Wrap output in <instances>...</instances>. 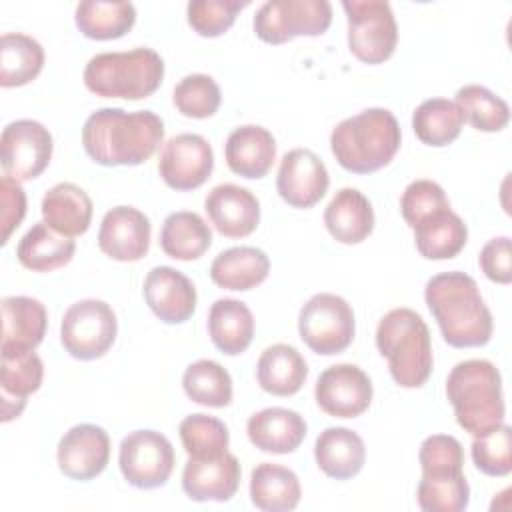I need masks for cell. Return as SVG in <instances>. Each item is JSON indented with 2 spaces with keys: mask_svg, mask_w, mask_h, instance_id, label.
Listing matches in <instances>:
<instances>
[{
  "mask_svg": "<svg viewBox=\"0 0 512 512\" xmlns=\"http://www.w3.org/2000/svg\"><path fill=\"white\" fill-rule=\"evenodd\" d=\"M164 140V122L152 110L98 108L82 126V146L100 166H138Z\"/></svg>",
  "mask_w": 512,
  "mask_h": 512,
  "instance_id": "obj_1",
  "label": "cell"
},
{
  "mask_svg": "<svg viewBox=\"0 0 512 512\" xmlns=\"http://www.w3.org/2000/svg\"><path fill=\"white\" fill-rule=\"evenodd\" d=\"M424 300L442 338L452 348L484 346L492 338V314L484 304L478 284L460 270L432 276L424 288Z\"/></svg>",
  "mask_w": 512,
  "mask_h": 512,
  "instance_id": "obj_2",
  "label": "cell"
},
{
  "mask_svg": "<svg viewBox=\"0 0 512 512\" xmlns=\"http://www.w3.org/2000/svg\"><path fill=\"white\" fill-rule=\"evenodd\" d=\"M400 140V124L390 110L366 108L336 124L330 134V148L344 170L370 174L392 162Z\"/></svg>",
  "mask_w": 512,
  "mask_h": 512,
  "instance_id": "obj_3",
  "label": "cell"
},
{
  "mask_svg": "<svg viewBox=\"0 0 512 512\" xmlns=\"http://www.w3.org/2000/svg\"><path fill=\"white\" fill-rule=\"evenodd\" d=\"M446 396L456 422L472 436H482L504 422L502 378L490 360L458 362L448 374Z\"/></svg>",
  "mask_w": 512,
  "mask_h": 512,
  "instance_id": "obj_4",
  "label": "cell"
},
{
  "mask_svg": "<svg viewBox=\"0 0 512 512\" xmlns=\"http://www.w3.org/2000/svg\"><path fill=\"white\" fill-rule=\"evenodd\" d=\"M378 352L388 360L394 382L402 388H420L432 374V340L422 316L410 308H394L376 328Z\"/></svg>",
  "mask_w": 512,
  "mask_h": 512,
  "instance_id": "obj_5",
  "label": "cell"
},
{
  "mask_svg": "<svg viewBox=\"0 0 512 512\" xmlns=\"http://www.w3.org/2000/svg\"><path fill=\"white\" fill-rule=\"evenodd\" d=\"M162 78L164 60L146 46L128 52H100L84 68L86 88L100 98L142 100L160 88Z\"/></svg>",
  "mask_w": 512,
  "mask_h": 512,
  "instance_id": "obj_6",
  "label": "cell"
},
{
  "mask_svg": "<svg viewBox=\"0 0 512 512\" xmlns=\"http://www.w3.org/2000/svg\"><path fill=\"white\" fill-rule=\"evenodd\" d=\"M352 306L336 294H314L298 314V332L302 342L316 354L332 356L344 352L354 340Z\"/></svg>",
  "mask_w": 512,
  "mask_h": 512,
  "instance_id": "obj_7",
  "label": "cell"
},
{
  "mask_svg": "<svg viewBox=\"0 0 512 512\" xmlns=\"http://www.w3.org/2000/svg\"><path fill=\"white\" fill-rule=\"evenodd\" d=\"M348 18V48L366 64L388 60L398 42V24L386 0H344Z\"/></svg>",
  "mask_w": 512,
  "mask_h": 512,
  "instance_id": "obj_8",
  "label": "cell"
},
{
  "mask_svg": "<svg viewBox=\"0 0 512 512\" xmlns=\"http://www.w3.org/2000/svg\"><path fill=\"white\" fill-rule=\"evenodd\" d=\"M118 320L110 304L96 298L74 302L62 318L60 342L76 360L102 358L114 344Z\"/></svg>",
  "mask_w": 512,
  "mask_h": 512,
  "instance_id": "obj_9",
  "label": "cell"
},
{
  "mask_svg": "<svg viewBox=\"0 0 512 512\" xmlns=\"http://www.w3.org/2000/svg\"><path fill=\"white\" fill-rule=\"evenodd\" d=\"M332 24L328 0H268L254 14V32L266 44H284L296 36H320Z\"/></svg>",
  "mask_w": 512,
  "mask_h": 512,
  "instance_id": "obj_10",
  "label": "cell"
},
{
  "mask_svg": "<svg viewBox=\"0 0 512 512\" xmlns=\"http://www.w3.org/2000/svg\"><path fill=\"white\" fill-rule=\"evenodd\" d=\"M174 448L156 430H134L122 438L118 466L124 480L140 490L160 488L174 470Z\"/></svg>",
  "mask_w": 512,
  "mask_h": 512,
  "instance_id": "obj_11",
  "label": "cell"
},
{
  "mask_svg": "<svg viewBox=\"0 0 512 512\" xmlns=\"http://www.w3.org/2000/svg\"><path fill=\"white\" fill-rule=\"evenodd\" d=\"M52 134L36 120H14L0 136V162L4 176L18 182L38 178L52 158Z\"/></svg>",
  "mask_w": 512,
  "mask_h": 512,
  "instance_id": "obj_12",
  "label": "cell"
},
{
  "mask_svg": "<svg viewBox=\"0 0 512 512\" xmlns=\"http://www.w3.org/2000/svg\"><path fill=\"white\" fill-rule=\"evenodd\" d=\"M214 170V152L200 134L172 136L160 150L158 174L172 190L186 192L202 186Z\"/></svg>",
  "mask_w": 512,
  "mask_h": 512,
  "instance_id": "obj_13",
  "label": "cell"
},
{
  "mask_svg": "<svg viewBox=\"0 0 512 512\" xmlns=\"http://www.w3.org/2000/svg\"><path fill=\"white\" fill-rule=\"evenodd\" d=\"M372 382L356 364H334L326 368L314 388L320 410L334 418H356L372 402Z\"/></svg>",
  "mask_w": 512,
  "mask_h": 512,
  "instance_id": "obj_14",
  "label": "cell"
},
{
  "mask_svg": "<svg viewBox=\"0 0 512 512\" xmlns=\"http://www.w3.org/2000/svg\"><path fill=\"white\" fill-rule=\"evenodd\" d=\"M328 184V170L312 150L294 148L282 156L276 190L288 206L312 208L324 198Z\"/></svg>",
  "mask_w": 512,
  "mask_h": 512,
  "instance_id": "obj_15",
  "label": "cell"
},
{
  "mask_svg": "<svg viewBox=\"0 0 512 512\" xmlns=\"http://www.w3.org/2000/svg\"><path fill=\"white\" fill-rule=\"evenodd\" d=\"M58 468L70 480H92L110 460V436L102 426L76 424L58 442Z\"/></svg>",
  "mask_w": 512,
  "mask_h": 512,
  "instance_id": "obj_16",
  "label": "cell"
},
{
  "mask_svg": "<svg viewBox=\"0 0 512 512\" xmlns=\"http://www.w3.org/2000/svg\"><path fill=\"white\" fill-rule=\"evenodd\" d=\"M152 224L134 206L110 208L98 228V248L112 260L138 262L150 250Z\"/></svg>",
  "mask_w": 512,
  "mask_h": 512,
  "instance_id": "obj_17",
  "label": "cell"
},
{
  "mask_svg": "<svg viewBox=\"0 0 512 512\" xmlns=\"http://www.w3.org/2000/svg\"><path fill=\"white\" fill-rule=\"evenodd\" d=\"M240 462L228 450L214 458H188L182 490L194 502H228L240 486Z\"/></svg>",
  "mask_w": 512,
  "mask_h": 512,
  "instance_id": "obj_18",
  "label": "cell"
},
{
  "mask_svg": "<svg viewBox=\"0 0 512 512\" xmlns=\"http://www.w3.org/2000/svg\"><path fill=\"white\" fill-rule=\"evenodd\" d=\"M204 210L212 226L226 238L250 236L260 222L258 198L248 188L230 182L218 184L208 192Z\"/></svg>",
  "mask_w": 512,
  "mask_h": 512,
  "instance_id": "obj_19",
  "label": "cell"
},
{
  "mask_svg": "<svg viewBox=\"0 0 512 512\" xmlns=\"http://www.w3.org/2000/svg\"><path fill=\"white\" fill-rule=\"evenodd\" d=\"M144 300L166 324H182L196 310V288L180 270L156 266L144 278Z\"/></svg>",
  "mask_w": 512,
  "mask_h": 512,
  "instance_id": "obj_20",
  "label": "cell"
},
{
  "mask_svg": "<svg viewBox=\"0 0 512 512\" xmlns=\"http://www.w3.org/2000/svg\"><path fill=\"white\" fill-rule=\"evenodd\" d=\"M48 312L30 296H6L2 300V342L0 354L30 352L44 340Z\"/></svg>",
  "mask_w": 512,
  "mask_h": 512,
  "instance_id": "obj_21",
  "label": "cell"
},
{
  "mask_svg": "<svg viewBox=\"0 0 512 512\" xmlns=\"http://www.w3.org/2000/svg\"><path fill=\"white\" fill-rule=\"evenodd\" d=\"M224 156L234 174L250 180L262 178L276 160V140L264 126L244 124L228 134Z\"/></svg>",
  "mask_w": 512,
  "mask_h": 512,
  "instance_id": "obj_22",
  "label": "cell"
},
{
  "mask_svg": "<svg viewBox=\"0 0 512 512\" xmlns=\"http://www.w3.org/2000/svg\"><path fill=\"white\" fill-rule=\"evenodd\" d=\"M0 392H2V422L18 418L26 406V398L34 394L44 378L40 356L30 352L0 354Z\"/></svg>",
  "mask_w": 512,
  "mask_h": 512,
  "instance_id": "obj_23",
  "label": "cell"
},
{
  "mask_svg": "<svg viewBox=\"0 0 512 512\" xmlns=\"http://www.w3.org/2000/svg\"><path fill=\"white\" fill-rule=\"evenodd\" d=\"M246 434L248 440L262 452L290 454L302 444L306 436V422L290 408L272 406L254 412L248 418Z\"/></svg>",
  "mask_w": 512,
  "mask_h": 512,
  "instance_id": "obj_24",
  "label": "cell"
},
{
  "mask_svg": "<svg viewBox=\"0 0 512 512\" xmlns=\"http://www.w3.org/2000/svg\"><path fill=\"white\" fill-rule=\"evenodd\" d=\"M324 224L334 240L360 244L374 230L372 204L360 190L340 188L324 210Z\"/></svg>",
  "mask_w": 512,
  "mask_h": 512,
  "instance_id": "obj_25",
  "label": "cell"
},
{
  "mask_svg": "<svg viewBox=\"0 0 512 512\" xmlns=\"http://www.w3.org/2000/svg\"><path fill=\"white\" fill-rule=\"evenodd\" d=\"M314 458L318 468L334 478H354L366 462V446L360 434L344 426H330L316 438Z\"/></svg>",
  "mask_w": 512,
  "mask_h": 512,
  "instance_id": "obj_26",
  "label": "cell"
},
{
  "mask_svg": "<svg viewBox=\"0 0 512 512\" xmlns=\"http://www.w3.org/2000/svg\"><path fill=\"white\" fill-rule=\"evenodd\" d=\"M42 218L44 222L64 234L82 236L92 222V200L90 196L72 182L54 184L42 198Z\"/></svg>",
  "mask_w": 512,
  "mask_h": 512,
  "instance_id": "obj_27",
  "label": "cell"
},
{
  "mask_svg": "<svg viewBox=\"0 0 512 512\" xmlns=\"http://www.w3.org/2000/svg\"><path fill=\"white\" fill-rule=\"evenodd\" d=\"M270 258L254 246H234L220 252L210 264V278L224 290L246 292L268 278Z\"/></svg>",
  "mask_w": 512,
  "mask_h": 512,
  "instance_id": "obj_28",
  "label": "cell"
},
{
  "mask_svg": "<svg viewBox=\"0 0 512 512\" xmlns=\"http://www.w3.org/2000/svg\"><path fill=\"white\" fill-rule=\"evenodd\" d=\"M256 378L264 392L272 396H292L304 386L308 364L294 346L272 344L264 348L258 358Z\"/></svg>",
  "mask_w": 512,
  "mask_h": 512,
  "instance_id": "obj_29",
  "label": "cell"
},
{
  "mask_svg": "<svg viewBox=\"0 0 512 512\" xmlns=\"http://www.w3.org/2000/svg\"><path fill=\"white\" fill-rule=\"evenodd\" d=\"M208 334L222 354H242L254 338V316L242 300L218 298L208 310Z\"/></svg>",
  "mask_w": 512,
  "mask_h": 512,
  "instance_id": "obj_30",
  "label": "cell"
},
{
  "mask_svg": "<svg viewBox=\"0 0 512 512\" xmlns=\"http://www.w3.org/2000/svg\"><path fill=\"white\" fill-rule=\"evenodd\" d=\"M412 230L418 252L428 260H450L460 254L468 240L464 220L450 208L432 212Z\"/></svg>",
  "mask_w": 512,
  "mask_h": 512,
  "instance_id": "obj_31",
  "label": "cell"
},
{
  "mask_svg": "<svg viewBox=\"0 0 512 512\" xmlns=\"http://www.w3.org/2000/svg\"><path fill=\"white\" fill-rule=\"evenodd\" d=\"M298 476L280 464L260 462L250 474V500L264 512H288L300 502Z\"/></svg>",
  "mask_w": 512,
  "mask_h": 512,
  "instance_id": "obj_32",
  "label": "cell"
},
{
  "mask_svg": "<svg viewBox=\"0 0 512 512\" xmlns=\"http://www.w3.org/2000/svg\"><path fill=\"white\" fill-rule=\"evenodd\" d=\"M76 252L70 236L52 230L46 222H36L18 242V262L32 272H52L66 266Z\"/></svg>",
  "mask_w": 512,
  "mask_h": 512,
  "instance_id": "obj_33",
  "label": "cell"
},
{
  "mask_svg": "<svg viewBox=\"0 0 512 512\" xmlns=\"http://www.w3.org/2000/svg\"><path fill=\"white\" fill-rule=\"evenodd\" d=\"M212 244L210 226L188 210L172 212L166 216L160 230V246L166 256L174 260H196Z\"/></svg>",
  "mask_w": 512,
  "mask_h": 512,
  "instance_id": "obj_34",
  "label": "cell"
},
{
  "mask_svg": "<svg viewBox=\"0 0 512 512\" xmlns=\"http://www.w3.org/2000/svg\"><path fill=\"white\" fill-rule=\"evenodd\" d=\"M44 66V48L22 32H6L0 38V86L14 88L32 82Z\"/></svg>",
  "mask_w": 512,
  "mask_h": 512,
  "instance_id": "obj_35",
  "label": "cell"
},
{
  "mask_svg": "<svg viewBox=\"0 0 512 512\" xmlns=\"http://www.w3.org/2000/svg\"><path fill=\"white\" fill-rule=\"evenodd\" d=\"M76 26L92 40H114L124 36L136 22L132 2L84 0L76 6Z\"/></svg>",
  "mask_w": 512,
  "mask_h": 512,
  "instance_id": "obj_36",
  "label": "cell"
},
{
  "mask_svg": "<svg viewBox=\"0 0 512 512\" xmlns=\"http://www.w3.org/2000/svg\"><path fill=\"white\" fill-rule=\"evenodd\" d=\"M460 106L448 98H428L412 114V128L420 142L440 148L452 144L464 126Z\"/></svg>",
  "mask_w": 512,
  "mask_h": 512,
  "instance_id": "obj_37",
  "label": "cell"
},
{
  "mask_svg": "<svg viewBox=\"0 0 512 512\" xmlns=\"http://www.w3.org/2000/svg\"><path fill=\"white\" fill-rule=\"evenodd\" d=\"M186 396L208 408H224L232 402V378L216 360H196L182 376Z\"/></svg>",
  "mask_w": 512,
  "mask_h": 512,
  "instance_id": "obj_38",
  "label": "cell"
},
{
  "mask_svg": "<svg viewBox=\"0 0 512 512\" xmlns=\"http://www.w3.org/2000/svg\"><path fill=\"white\" fill-rule=\"evenodd\" d=\"M464 120L480 132H500L510 122V108L506 100L480 84H466L456 92Z\"/></svg>",
  "mask_w": 512,
  "mask_h": 512,
  "instance_id": "obj_39",
  "label": "cell"
},
{
  "mask_svg": "<svg viewBox=\"0 0 512 512\" xmlns=\"http://www.w3.org/2000/svg\"><path fill=\"white\" fill-rule=\"evenodd\" d=\"M180 440L188 458H214L228 450L230 434L222 420L208 414H190L180 426Z\"/></svg>",
  "mask_w": 512,
  "mask_h": 512,
  "instance_id": "obj_40",
  "label": "cell"
},
{
  "mask_svg": "<svg viewBox=\"0 0 512 512\" xmlns=\"http://www.w3.org/2000/svg\"><path fill=\"white\" fill-rule=\"evenodd\" d=\"M416 498L424 512H462L470 502V486L464 478V472L446 476L422 474Z\"/></svg>",
  "mask_w": 512,
  "mask_h": 512,
  "instance_id": "obj_41",
  "label": "cell"
},
{
  "mask_svg": "<svg viewBox=\"0 0 512 512\" xmlns=\"http://www.w3.org/2000/svg\"><path fill=\"white\" fill-rule=\"evenodd\" d=\"M222 94L216 80L208 74L184 76L172 92L176 110L188 118H210L220 106Z\"/></svg>",
  "mask_w": 512,
  "mask_h": 512,
  "instance_id": "obj_42",
  "label": "cell"
},
{
  "mask_svg": "<svg viewBox=\"0 0 512 512\" xmlns=\"http://www.w3.org/2000/svg\"><path fill=\"white\" fill-rule=\"evenodd\" d=\"M472 462L486 476H508L512 470V428L500 424L494 430L474 436Z\"/></svg>",
  "mask_w": 512,
  "mask_h": 512,
  "instance_id": "obj_43",
  "label": "cell"
},
{
  "mask_svg": "<svg viewBox=\"0 0 512 512\" xmlns=\"http://www.w3.org/2000/svg\"><path fill=\"white\" fill-rule=\"evenodd\" d=\"M248 4V0H192L186 6L188 24L200 36L216 38L234 24L236 14Z\"/></svg>",
  "mask_w": 512,
  "mask_h": 512,
  "instance_id": "obj_44",
  "label": "cell"
},
{
  "mask_svg": "<svg viewBox=\"0 0 512 512\" xmlns=\"http://www.w3.org/2000/svg\"><path fill=\"white\" fill-rule=\"evenodd\" d=\"M418 460L424 476L458 474L464 466V448L450 434H432L420 444Z\"/></svg>",
  "mask_w": 512,
  "mask_h": 512,
  "instance_id": "obj_45",
  "label": "cell"
},
{
  "mask_svg": "<svg viewBox=\"0 0 512 512\" xmlns=\"http://www.w3.org/2000/svg\"><path fill=\"white\" fill-rule=\"evenodd\" d=\"M444 208H450L446 192L438 182L426 178L410 182L400 198V212L410 228H414L422 218L430 216L432 212Z\"/></svg>",
  "mask_w": 512,
  "mask_h": 512,
  "instance_id": "obj_46",
  "label": "cell"
},
{
  "mask_svg": "<svg viewBox=\"0 0 512 512\" xmlns=\"http://www.w3.org/2000/svg\"><path fill=\"white\" fill-rule=\"evenodd\" d=\"M484 276L496 284L512 282V248L508 236L492 238L484 244L478 256Z\"/></svg>",
  "mask_w": 512,
  "mask_h": 512,
  "instance_id": "obj_47",
  "label": "cell"
},
{
  "mask_svg": "<svg viewBox=\"0 0 512 512\" xmlns=\"http://www.w3.org/2000/svg\"><path fill=\"white\" fill-rule=\"evenodd\" d=\"M0 224H2V244L8 242L10 234L20 226L26 216V194L18 180L10 176L0 178Z\"/></svg>",
  "mask_w": 512,
  "mask_h": 512,
  "instance_id": "obj_48",
  "label": "cell"
}]
</instances>
